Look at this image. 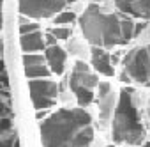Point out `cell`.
Listing matches in <instances>:
<instances>
[{
  "label": "cell",
  "instance_id": "1",
  "mask_svg": "<svg viewBox=\"0 0 150 147\" xmlns=\"http://www.w3.org/2000/svg\"><path fill=\"white\" fill-rule=\"evenodd\" d=\"M42 147H90L94 121L85 108H60L39 124Z\"/></svg>",
  "mask_w": 150,
  "mask_h": 147
},
{
  "label": "cell",
  "instance_id": "2",
  "mask_svg": "<svg viewBox=\"0 0 150 147\" xmlns=\"http://www.w3.org/2000/svg\"><path fill=\"white\" fill-rule=\"evenodd\" d=\"M80 29L85 41L99 48H113L127 44L122 34V13H104L101 6L90 4L80 16Z\"/></svg>",
  "mask_w": 150,
  "mask_h": 147
},
{
  "label": "cell",
  "instance_id": "3",
  "mask_svg": "<svg viewBox=\"0 0 150 147\" xmlns=\"http://www.w3.org/2000/svg\"><path fill=\"white\" fill-rule=\"evenodd\" d=\"M132 94H134L132 89H122L117 98V106L111 117V122H113L111 133L117 143L139 145L146 138V131H145V126L141 124L138 105Z\"/></svg>",
  "mask_w": 150,
  "mask_h": 147
},
{
  "label": "cell",
  "instance_id": "4",
  "mask_svg": "<svg viewBox=\"0 0 150 147\" xmlns=\"http://www.w3.org/2000/svg\"><path fill=\"white\" fill-rule=\"evenodd\" d=\"M30 98L35 110H48L57 105L60 94V83L50 78H35L28 80Z\"/></svg>",
  "mask_w": 150,
  "mask_h": 147
},
{
  "label": "cell",
  "instance_id": "5",
  "mask_svg": "<svg viewBox=\"0 0 150 147\" xmlns=\"http://www.w3.org/2000/svg\"><path fill=\"white\" fill-rule=\"evenodd\" d=\"M122 66L124 71L129 75L131 82L146 83L150 80V55L146 48L138 46L127 51V55L122 60Z\"/></svg>",
  "mask_w": 150,
  "mask_h": 147
},
{
  "label": "cell",
  "instance_id": "6",
  "mask_svg": "<svg viewBox=\"0 0 150 147\" xmlns=\"http://www.w3.org/2000/svg\"><path fill=\"white\" fill-rule=\"evenodd\" d=\"M67 6V0H18L20 14L28 20L53 18Z\"/></svg>",
  "mask_w": 150,
  "mask_h": 147
},
{
  "label": "cell",
  "instance_id": "7",
  "mask_svg": "<svg viewBox=\"0 0 150 147\" xmlns=\"http://www.w3.org/2000/svg\"><path fill=\"white\" fill-rule=\"evenodd\" d=\"M111 2L122 14L145 21L150 20V0H111Z\"/></svg>",
  "mask_w": 150,
  "mask_h": 147
},
{
  "label": "cell",
  "instance_id": "8",
  "mask_svg": "<svg viewBox=\"0 0 150 147\" xmlns=\"http://www.w3.org/2000/svg\"><path fill=\"white\" fill-rule=\"evenodd\" d=\"M44 59H46V64L50 67V71L57 76H62L64 71H65V62H67V51L58 46V44H51V46H46L44 50Z\"/></svg>",
  "mask_w": 150,
  "mask_h": 147
},
{
  "label": "cell",
  "instance_id": "9",
  "mask_svg": "<svg viewBox=\"0 0 150 147\" xmlns=\"http://www.w3.org/2000/svg\"><path fill=\"white\" fill-rule=\"evenodd\" d=\"M90 64H92L94 71L99 73V75H104V76H113L115 75V66L111 62V55L104 48L92 46V50H90Z\"/></svg>",
  "mask_w": 150,
  "mask_h": 147
},
{
  "label": "cell",
  "instance_id": "10",
  "mask_svg": "<svg viewBox=\"0 0 150 147\" xmlns=\"http://www.w3.org/2000/svg\"><path fill=\"white\" fill-rule=\"evenodd\" d=\"M97 105H99V128L101 129H106L108 124L111 122V117H113V112H115V106H117V96L113 94V89L97 99Z\"/></svg>",
  "mask_w": 150,
  "mask_h": 147
},
{
  "label": "cell",
  "instance_id": "11",
  "mask_svg": "<svg viewBox=\"0 0 150 147\" xmlns=\"http://www.w3.org/2000/svg\"><path fill=\"white\" fill-rule=\"evenodd\" d=\"M87 87V89H96L99 85V78L96 73H92L90 69H85V71H80V69H72L71 76L67 78V87Z\"/></svg>",
  "mask_w": 150,
  "mask_h": 147
},
{
  "label": "cell",
  "instance_id": "12",
  "mask_svg": "<svg viewBox=\"0 0 150 147\" xmlns=\"http://www.w3.org/2000/svg\"><path fill=\"white\" fill-rule=\"evenodd\" d=\"M20 46H21V51L23 53H30V51H42L46 48V43H44V34L39 30H34V32H28V34H21L20 37Z\"/></svg>",
  "mask_w": 150,
  "mask_h": 147
},
{
  "label": "cell",
  "instance_id": "13",
  "mask_svg": "<svg viewBox=\"0 0 150 147\" xmlns=\"http://www.w3.org/2000/svg\"><path fill=\"white\" fill-rule=\"evenodd\" d=\"M51 71L48 67V64H39V66H25V76L28 80H35V78H50Z\"/></svg>",
  "mask_w": 150,
  "mask_h": 147
},
{
  "label": "cell",
  "instance_id": "14",
  "mask_svg": "<svg viewBox=\"0 0 150 147\" xmlns=\"http://www.w3.org/2000/svg\"><path fill=\"white\" fill-rule=\"evenodd\" d=\"M65 51L74 55V57H80L81 60H85V57L90 53V51L85 50V44H81V41L78 37H69L67 39V50Z\"/></svg>",
  "mask_w": 150,
  "mask_h": 147
},
{
  "label": "cell",
  "instance_id": "15",
  "mask_svg": "<svg viewBox=\"0 0 150 147\" xmlns=\"http://www.w3.org/2000/svg\"><path fill=\"white\" fill-rule=\"evenodd\" d=\"M74 21H76V13L71 11V9H62L60 13H57L53 16V25H72Z\"/></svg>",
  "mask_w": 150,
  "mask_h": 147
},
{
  "label": "cell",
  "instance_id": "16",
  "mask_svg": "<svg viewBox=\"0 0 150 147\" xmlns=\"http://www.w3.org/2000/svg\"><path fill=\"white\" fill-rule=\"evenodd\" d=\"M48 32L57 37V39H62V41H67L71 36H72V30L71 27H65V25H53L51 29H48Z\"/></svg>",
  "mask_w": 150,
  "mask_h": 147
},
{
  "label": "cell",
  "instance_id": "17",
  "mask_svg": "<svg viewBox=\"0 0 150 147\" xmlns=\"http://www.w3.org/2000/svg\"><path fill=\"white\" fill-rule=\"evenodd\" d=\"M39 64H46L44 53H35V51L23 53V66H39Z\"/></svg>",
  "mask_w": 150,
  "mask_h": 147
},
{
  "label": "cell",
  "instance_id": "18",
  "mask_svg": "<svg viewBox=\"0 0 150 147\" xmlns=\"http://www.w3.org/2000/svg\"><path fill=\"white\" fill-rule=\"evenodd\" d=\"M20 34H28V32H34V30H39V23H34V21H28L25 16H21L20 20Z\"/></svg>",
  "mask_w": 150,
  "mask_h": 147
},
{
  "label": "cell",
  "instance_id": "19",
  "mask_svg": "<svg viewBox=\"0 0 150 147\" xmlns=\"http://www.w3.org/2000/svg\"><path fill=\"white\" fill-rule=\"evenodd\" d=\"M14 142V133H0V147H11Z\"/></svg>",
  "mask_w": 150,
  "mask_h": 147
},
{
  "label": "cell",
  "instance_id": "20",
  "mask_svg": "<svg viewBox=\"0 0 150 147\" xmlns=\"http://www.w3.org/2000/svg\"><path fill=\"white\" fill-rule=\"evenodd\" d=\"M97 89H99V94H97V99L99 98H103V96H106L110 91H111V85L108 83V82H99V85H97Z\"/></svg>",
  "mask_w": 150,
  "mask_h": 147
},
{
  "label": "cell",
  "instance_id": "21",
  "mask_svg": "<svg viewBox=\"0 0 150 147\" xmlns=\"http://www.w3.org/2000/svg\"><path fill=\"white\" fill-rule=\"evenodd\" d=\"M145 29H146V23H134V34H132V36H134V37H138Z\"/></svg>",
  "mask_w": 150,
  "mask_h": 147
},
{
  "label": "cell",
  "instance_id": "22",
  "mask_svg": "<svg viewBox=\"0 0 150 147\" xmlns=\"http://www.w3.org/2000/svg\"><path fill=\"white\" fill-rule=\"evenodd\" d=\"M57 41H58V39H57V37H53V36H51L50 32H46V34H44V43H46V46L57 44Z\"/></svg>",
  "mask_w": 150,
  "mask_h": 147
},
{
  "label": "cell",
  "instance_id": "23",
  "mask_svg": "<svg viewBox=\"0 0 150 147\" xmlns=\"http://www.w3.org/2000/svg\"><path fill=\"white\" fill-rule=\"evenodd\" d=\"M0 30H2V0H0Z\"/></svg>",
  "mask_w": 150,
  "mask_h": 147
},
{
  "label": "cell",
  "instance_id": "24",
  "mask_svg": "<svg viewBox=\"0 0 150 147\" xmlns=\"http://www.w3.org/2000/svg\"><path fill=\"white\" fill-rule=\"evenodd\" d=\"M143 147H150V142H145V143H143Z\"/></svg>",
  "mask_w": 150,
  "mask_h": 147
},
{
  "label": "cell",
  "instance_id": "25",
  "mask_svg": "<svg viewBox=\"0 0 150 147\" xmlns=\"http://www.w3.org/2000/svg\"><path fill=\"white\" fill-rule=\"evenodd\" d=\"M146 50H148V55H150V44H148V46H146Z\"/></svg>",
  "mask_w": 150,
  "mask_h": 147
},
{
  "label": "cell",
  "instance_id": "26",
  "mask_svg": "<svg viewBox=\"0 0 150 147\" xmlns=\"http://www.w3.org/2000/svg\"><path fill=\"white\" fill-rule=\"evenodd\" d=\"M148 119H150V108H148Z\"/></svg>",
  "mask_w": 150,
  "mask_h": 147
},
{
  "label": "cell",
  "instance_id": "27",
  "mask_svg": "<svg viewBox=\"0 0 150 147\" xmlns=\"http://www.w3.org/2000/svg\"><path fill=\"white\" fill-rule=\"evenodd\" d=\"M108 147H113V145H108Z\"/></svg>",
  "mask_w": 150,
  "mask_h": 147
}]
</instances>
